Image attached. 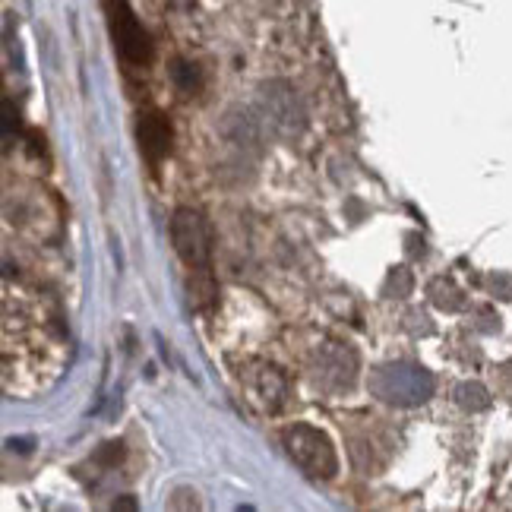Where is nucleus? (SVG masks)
I'll use <instances>...</instances> for the list:
<instances>
[{
  "label": "nucleus",
  "mask_w": 512,
  "mask_h": 512,
  "mask_svg": "<svg viewBox=\"0 0 512 512\" xmlns=\"http://www.w3.org/2000/svg\"><path fill=\"white\" fill-rule=\"evenodd\" d=\"M108 29L114 38V48L121 54V61L130 67H146L152 61V38L136 19V13L124 4V0H108Z\"/></svg>",
  "instance_id": "obj_1"
},
{
  "label": "nucleus",
  "mask_w": 512,
  "mask_h": 512,
  "mask_svg": "<svg viewBox=\"0 0 512 512\" xmlns=\"http://www.w3.org/2000/svg\"><path fill=\"white\" fill-rule=\"evenodd\" d=\"M285 446H288V456L298 462L307 475H313V478H332V475H336L339 459H336V449H332L326 433L313 430L307 424L288 427L285 430Z\"/></svg>",
  "instance_id": "obj_2"
},
{
  "label": "nucleus",
  "mask_w": 512,
  "mask_h": 512,
  "mask_svg": "<svg viewBox=\"0 0 512 512\" xmlns=\"http://www.w3.org/2000/svg\"><path fill=\"white\" fill-rule=\"evenodd\" d=\"M171 241L177 256L190 269H206L212 256V231L209 222L196 209H177L171 219Z\"/></svg>",
  "instance_id": "obj_3"
},
{
  "label": "nucleus",
  "mask_w": 512,
  "mask_h": 512,
  "mask_svg": "<svg viewBox=\"0 0 512 512\" xmlns=\"http://www.w3.org/2000/svg\"><path fill=\"white\" fill-rule=\"evenodd\" d=\"M136 136H140V152L149 159V165H159L165 155L171 152V124L165 121L159 111L140 114Z\"/></svg>",
  "instance_id": "obj_4"
}]
</instances>
